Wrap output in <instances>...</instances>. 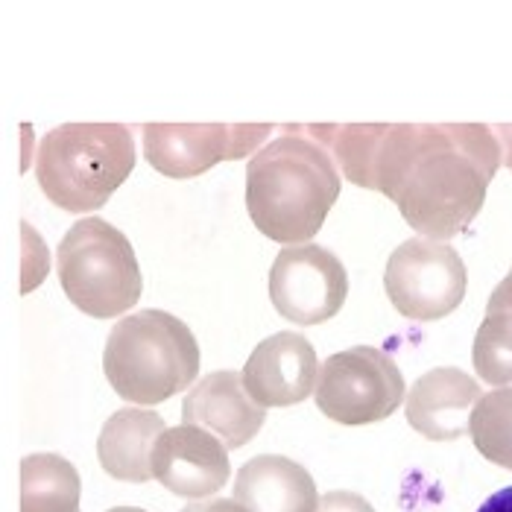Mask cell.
I'll list each match as a JSON object with an SVG mask.
<instances>
[{"label":"cell","mask_w":512,"mask_h":512,"mask_svg":"<svg viewBox=\"0 0 512 512\" xmlns=\"http://www.w3.org/2000/svg\"><path fill=\"white\" fill-rule=\"evenodd\" d=\"M349 182L393 199L413 232L451 240L480 214L501 147L483 123L305 126Z\"/></svg>","instance_id":"cell-1"},{"label":"cell","mask_w":512,"mask_h":512,"mask_svg":"<svg viewBox=\"0 0 512 512\" xmlns=\"http://www.w3.org/2000/svg\"><path fill=\"white\" fill-rule=\"evenodd\" d=\"M340 197L334 158L314 138L287 132L249 158L246 208L258 232L278 243H305Z\"/></svg>","instance_id":"cell-2"},{"label":"cell","mask_w":512,"mask_h":512,"mask_svg":"<svg viewBox=\"0 0 512 512\" xmlns=\"http://www.w3.org/2000/svg\"><path fill=\"white\" fill-rule=\"evenodd\" d=\"M103 372L123 401L153 407L197 381V337L182 319L156 308L123 316L109 331Z\"/></svg>","instance_id":"cell-3"},{"label":"cell","mask_w":512,"mask_h":512,"mask_svg":"<svg viewBox=\"0 0 512 512\" xmlns=\"http://www.w3.org/2000/svg\"><path fill=\"white\" fill-rule=\"evenodd\" d=\"M135 167V138L120 123H65L39 141L36 176L56 208H103Z\"/></svg>","instance_id":"cell-4"},{"label":"cell","mask_w":512,"mask_h":512,"mask_svg":"<svg viewBox=\"0 0 512 512\" xmlns=\"http://www.w3.org/2000/svg\"><path fill=\"white\" fill-rule=\"evenodd\" d=\"M56 270L68 302L94 319L126 314L144 290L129 237L103 217H85L68 229L56 252Z\"/></svg>","instance_id":"cell-5"},{"label":"cell","mask_w":512,"mask_h":512,"mask_svg":"<svg viewBox=\"0 0 512 512\" xmlns=\"http://www.w3.org/2000/svg\"><path fill=\"white\" fill-rule=\"evenodd\" d=\"M404 395V375L393 357L372 346H355L319 366L314 398L325 419L357 428L390 419Z\"/></svg>","instance_id":"cell-6"},{"label":"cell","mask_w":512,"mask_h":512,"mask_svg":"<svg viewBox=\"0 0 512 512\" xmlns=\"http://www.w3.org/2000/svg\"><path fill=\"white\" fill-rule=\"evenodd\" d=\"M384 287L398 314L436 322L460 308L469 273L454 246L431 237H410L390 255Z\"/></svg>","instance_id":"cell-7"},{"label":"cell","mask_w":512,"mask_h":512,"mask_svg":"<svg viewBox=\"0 0 512 512\" xmlns=\"http://www.w3.org/2000/svg\"><path fill=\"white\" fill-rule=\"evenodd\" d=\"M270 132V123H147L144 158L161 176L194 179L220 161L255 153Z\"/></svg>","instance_id":"cell-8"},{"label":"cell","mask_w":512,"mask_h":512,"mask_svg":"<svg viewBox=\"0 0 512 512\" xmlns=\"http://www.w3.org/2000/svg\"><path fill=\"white\" fill-rule=\"evenodd\" d=\"M349 296L343 261L316 243H299L278 252L270 270V299L293 325H322L337 316Z\"/></svg>","instance_id":"cell-9"},{"label":"cell","mask_w":512,"mask_h":512,"mask_svg":"<svg viewBox=\"0 0 512 512\" xmlns=\"http://www.w3.org/2000/svg\"><path fill=\"white\" fill-rule=\"evenodd\" d=\"M229 448L199 425H176L158 436L153 477L179 498H208L229 483Z\"/></svg>","instance_id":"cell-10"},{"label":"cell","mask_w":512,"mask_h":512,"mask_svg":"<svg viewBox=\"0 0 512 512\" xmlns=\"http://www.w3.org/2000/svg\"><path fill=\"white\" fill-rule=\"evenodd\" d=\"M319 363L308 337L278 331L261 340L243 366V387L261 407H290L314 393Z\"/></svg>","instance_id":"cell-11"},{"label":"cell","mask_w":512,"mask_h":512,"mask_svg":"<svg viewBox=\"0 0 512 512\" xmlns=\"http://www.w3.org/2000/svg\"><path fill=\"white\" fill-rule=\"evenodd\" d=\"M185 425H199L226 448H243L264 428L267 407H261L243 387V375L220 369L199 381L182 404Z\"/></svg>","instance_id":"cell-12"},{"label":"cell","mask_w":512,"mask_h":512,"mask_svg":"<svg viewBox=\"0 0 512 512\" xmlns=\"http://www.w3.org/2000/svg\"><path fill=\"white\" fill-rule=\"evenodd\" d=\"M480 395V384L472 375L454 366H439L413 384L404 401V413L416 434L434 442H451L469 431Z\"/></svg>","instance_id":"cell-13"},{"label":"cell","mask_w":512,"mask_h":512,"mask_svg":"<svg viewBox=\"0 0 512 512\" xmlns=\"http://www.w3.org/2000/svg\"><path fill=\"white\" fill-rule=\"evenodd\" d=\"M235 501L246 512H316L319 492L311 472L290 457L261 454L240 466Z\"/></svg>","instance_id":"cell-14"},{"label":"cell","mask_w":512,"mask_h":512,"mask_svg":"<svg viewBox=\"0 0 512 512\" xmlns=\"http://www.w3.org/2000/svg\"><path fill=\"white\" fill-rule=\"evenodd\" d=\"M164 431V419L153 410L126 407L109 416L97 439V460L103 472L123 483L153 480V451Z\"/></svg>","instance_id":"cell-15"},{"label":"cell","mask_w":512,"mask_h":512,"mask_svg":"<svg viewBox=\"0 0 512 512\" xmlns=\"http://www.w3.org/2000/svg\"><path fill=\"white\" fill-rule=\"evenodd\" d=\"M77 466L59 454H30L21 460V512H79Z\"/></svg>","instance_id":"cell-16"},{"label":"cell","mask_w":512,"mask_h":512,"mask_svg":"<svg viewBox=\"0 0 512 512\" xmlns=\"http://www.w3.org/2000/svg\"><path fill=\"white\" fill-rule=\"evenodd\" d=\"M469 434L474 448L501 469L512 472V387L480 395L474 404Z\"/></svg>","instance_id":"cell-17"},{"label":"cell","mask_w":512,"mask_h":512,"mask_svg":"<svg viewBox=\"0 0 512 512\" xmlns=\"http://www.w3.org/2000/svg\"><path fill=\"white\" fill-rule=\"evenodd\" d=\"M474 372L492 387L512 384V311H486L472 349Z\"/></svg>","instance_id":"cell-18"},{"label":"cell","mask_w":512,"mask_h":512,"mask_svg":"<svg viewBox=\"0 0 512 512\" xmlns=\"http://www.w3.org/2000/svg\"><path fill=\"white\" fill-rule=\"evenodd\" d=\"M316 512H375V507L363 495L340 489V492H328L325 498H319Z\"/></svg>","instance_id":"cell-19"},{"label":"cell","mask_w":512,"mask_h":512,"mask_svg":"<svg viewBox=\"0 0 512 512\" xmlns=\"http://www.w3.org/2000/svg\"><path fill=\"white\" fill-rule=\"evenodd\" d=\"M498 308H510L512 311V270L507 273V278L495 287V293H492L489 302H486V311H498Z\"/></svg>","instance_id":"cell-20"},{"label":"cell","mask_w":512,"mask_h":512,"mask_svg":"<svg viewBox=\"0 0 512 512\" xmlns=\"http://www.w3.org/2000/svg\"><path fill=\"white\" fill-rule=\"evenodd\" d=\"M182 512H246L237 501H229V498H211V501H197L191 507H185Z\"/></svg>","instance_id":"cell-21"},{"label":"cell","mask_w":512,"mask_h":512,"mask_svg":"<svg viewBox=\"0 0 512 512\" xmlns=\"http://www.w3.org/2000/svg\"><path fill=\"white\" fill-rule=\"evenodd\" d=\"M477 512H512V486H504L495 495H489Z\"/></svg>","instance_id":"cell-22"},{"label":"cell","mask_w":512,"mask_h":512,"mask_svg":"<svg viewBox=\"0 0 512 512\" xmlns=\"http://www.w3.org/2000/svg\"><path fill=\"white\" fill-rule=\"evenodd\" d=\"M492 132L501 147V164L512 170V123H498V126H492Z\"/></svg>","instance_id":"cell-23"},{"label":"cell","mask_w":512,"mask_h":512,"mask_svg":"<svg viewBox=\"0 0 512 512\" xmlns=\"http://www.w3.org/2000/svg\"><path fill=\"white\" fill-rule=\"evenodd\" d=\"M109 512H147V510H141V507H115V510H109Z\"/></svg>","instance_id":"cell-24"}]
</instances>
